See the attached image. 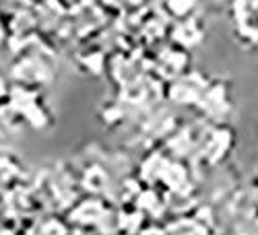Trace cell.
I'll use <instances>...</instances> for the list:
<instances>
[{
	"label": "cell",
	"mask_w": 258,
	"mask_h": 235,
	"mask_svg": "<svg viewBox=\"0 0 258 235\" xmlns=\"http://www.w3.org/2000/svg\"><path fill=\"white\" fill-rule=\"evenodd\" d=\"M231 25L242 41L258 44V0H235L231 5Z\"/></svg>",
	"instance_id": "6da1fadb"
}]
</instances>
